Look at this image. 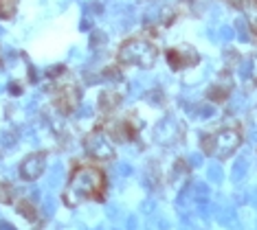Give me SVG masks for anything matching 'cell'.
<instances>
[{"instance_id":"obj_1","label":"cell","mask_w":257,"mask_h":230,"mask_svg":"<svg viewBox=\"0 0 257 230\" xmlns=\"http://www.w3.org/2000/svg\"><path fill=\"white\" fill-rule=\"evenodd\" d=\"M106 173H103L101 167L97 164H77L71 171V178L66 182V188H64V204L71 206V208H77V206L86 204V202H103L106 197Z\"/></svg>"},{"instance_id":"obj_2","label":"cell","mask_w":257,"mask_h":230,"mask_svg":"<svg viewBox=\"0 0 257 230\" xmlns=\"http://www.w3.org/2000/svg\"><path fill=\"white\" fill-rule=\"evenodd\" d=\"M116 60L123 66H137V68H152L159 60V49L148 38H130L119 46Z\"/></svg>"},{"instance_id":"obj_3","label":"cell","mask_w":257,"mask_h":230,"mask_svg":"<svg viewBox=\"0 0 257 230\" xmlns=\"http://www.w3.org/2000/svg\"><path fill=\"white\" fill-rule=\"evenodd\" d=\"M239 145H242V132L237 127H222L213 134H207L200 140L202 151L211 158H220V160L231 158L239 149Z\"/></svg>"},{"instance_id":"obj_4","label":"cell","mask_w":257,"mask_h":230,"mask_svg":"<svg viewBox=\"0 0 257 230\" xmlns=\"http://www.w3.org/2000/svg\"><path fill=\"white\" fill-rule=\"evenodd\" d=\"M165 60L172 70H185V68H194L200 62V55L194 46L189 44H178V46H169L165 51Z\"/></svg>"},{"instance_id":"obj_5","label":"cell","mask_w":257,"mask_h":230,"mask_svg":"<svg viewBox=\"0 0 257 230\" xmlns=\"http://www.w3.org/2000/svg\"><path fill=\"white\" fill-rule=\"evenodd\" d=\"M79 101H81V94L75 84H64L57 88L53 94V105L62 114H73V112L79 108Z\"/></svg>"},{"instance_id":"obj_6","label":"cell","mask_w":257,"mask_h":230,"mask_svg":"<svg viewBox=\"0 0 257 230\" xmlns=\"http://www.w3.org/2000/svg\"><path fill=\"white\" fill-rule=\"evenodd\" d=\"M84 145H86V151H88L92 158H97V160H112L114 158L112 143H110V138L103 132L88 134L84 140Z\"/></svg>"},{"instance_id":"obj_7","label":"cell","mask_w":257,"mask_h":230,"mask_svg":"<svg viewBox=\"0 0 257 230\" xmlns=\"http://www.w3.org/2000/svg\"><path fill=\"white\" fill-rule=\"evenodd\" d=\"M20 178L25 182H36L46 171V151H33L20 162Z\"/></svg>"},{"instance_id":"obj_8","label":"cell","mask_w":257,"mask_h":230,"mask_svg":"<svg viewBox=\"0 0 257 230\" xmlns=\"http://www.w3.org/2000/svg\"><path fill=\"white\" fill-rule=\"evenodd\" d=\"M119 101L121 97L112 90H106L101 92V97H99V110L103 112V114H110V112H114L116 108H119Z\"/></svg>"},{"instance_id":"obj_9","label":"cell","mask_w":257,"mask_h":230,"mask_svg":"<svg viewBox=\"0 0 257 230\" xmlns=\"http://www.w3.org/2000/svg\"><path fill=\"white\" fill-rule=\"evenodd\" d=\"M20 0H0V20H11L18 14Z\"/></svg>"},{"instance_id":"obj_10","label":"cell","mask_w":257,"mask_h":230,"mask_svg":"<svg viewBox=\"0 0 257 230\" xmlns=\"http://www.w3.org/2000/svg\"><path fill=\"white\" fill-rule=\"evenodd\" d=\"M14 202V188L7 180L0 178V204H11Z\"/></svg>"},{"instance_id":"obj_11","label":"cell","mask_w":257,"mask_h":230,"mask_svg":"<svg viewBox=\"0 0 257 230\" xmlns=\"http://www.w3.org/2000/svg\"><path fill=\"white\" fill-rule=\"evenodd\" d=\"M246 22H248L250 33L257 35V3H255V0L246 7Z\"/></svg>"},{"instance_id":"obj_12","label":"cell","mask_w":257,"mask_h":230,"mask_svg":"<svg viewBox=\"0 0 257 230\" xmlns=\"http://www.w3.org/2000/svg\"><path fill=\"white\" fill-rule=\"evenodd\" d=\"M229 3L233 5V7L235 9H246L250 3H253V0H229Z\"/></svg>"},{"instance_id":"obj_13","label":"cell","mask_w":257,"mask_h":230,"mask_svg":"<svg viewBox=\"0 0 257 230\" xmlns=\"http://www.w3.org/2000/svg\"><path fill=\"white\" fill-rule=\"evenodd\" d=\"M255 3H257V0H255Z\"/></svg>"}]
</instances>
